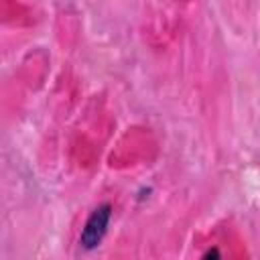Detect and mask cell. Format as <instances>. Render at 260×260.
I'll return each mask as SVG.
<instances>
[{"instance_id": "obj_2", "label": "cell", "mask_w": 260, "mask_h": 260, "mask_svg": "<svg viewBox=\"0 0 260 260\" xmlns=\"http://www.w3.org/2000/svg\"><path fill=\"white\" fill-rule=\"evenodd\" d=\"M211 256H213V258H217V256H219V252H217V250H207V252L203 254V258H211Z\"/></svg>"}, {"instance_id": "obj_1", "label": "cell", "mask_w": 260, "mask_h": 260, "mask_svg": "<svg viewBox=\"0 0 260 260\" xmlns=\"http://www.w3.org/2000/svg\"><path fill=\"white\" fill-rule=\"evenodd\" d=\"M110 219H112V205L110 203H102L98 205L87 221L83 223V230L79 234V246L83 250H93L102 244L106 232H108V225H110Z\"/></svg>"}]
</instances>
